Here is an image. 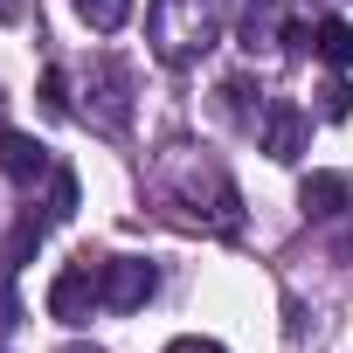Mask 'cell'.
<instances>
[{"instance_id": "cell-1", "label": "cell", "mask_w": 353, "mask_h": 353, "mask_svg": "<svg viewBox=\"0 0 353 353\" xmlns=\"http://www.w3.org/2000/svg\"><path fill=\"white\" fill-rule=\"evenodd\" d=\"M215 42V0H152V49L166 63H188Z\"/></svg>"}, {"instance_id": "cell-2", "label": "cell", "mask_w": 353, "mask_h": 353, "mask_svg": "<svg viewBox=\"0 0 353 353\" xmlns=\"http://www.w3.org/2000/svg\"><path fill=\"white\" fill-rule=\"evenodd\" d=\"M97 291H104V312H139L159 291V270L139 256H111V263H97Z\"/></svg>"}, {"instance_id": "cell-3", "label": "cell", "mask_w": 353, "mask_h": 353, "mask_svg": "<svg viewBox=\"0 0 353 353\" xmlns=\"http://www.w3.org/2000/svg\"><path fill=\"white\" fill-rule=\"evenodd\" d=\"M97 305H104V291H97V270H90V263H70V270L49 284V312H56L63 325H83Z\"/></svg>"}, {"instance_id": "cell-4", "label": "cell", "mask_w": 353, "mask_h": 353, "mask_svg": "<svg viewBox=\"0 0 353 353\" xmlns=\"http://www.w3.org/2000/svg\"><path fill=\"white\" fill-rule=\"evenodd\" d=\"M346 201H353V181L346 173H305V188H298V208L305 215H319V222H332V215H346Z\"/></svg>"}, {"instance_id": "cell-5", "label": "cell", "mask_w": 353, "mask_h": 353, "mask_svg": "<svg viewBox=\"0 0 353 353\" xmlns=\"http://www.w3.org/2000/svg\"><path fill=\"white\" fill-rule=\"evenodd\" d=\"M49 152L28 139V132H0V173H8V181H49Z\"/></svg>"}, {"instance_id": "cell-6", "label": "cell", "mask_w": 353, "mask_h": 353, "mask_svg": "<svg viewBox=\"0 0 353 353\" xmlns=\"http://www.w3.org/2000/svg\"><path fill=\"white\" fill-rule=\"evenodd\" d=\"M263 152L284 159V166L305 152V111H298V104H270V118H263Z\"/></svg>"}, {"instance_id": "cell-7", "label": "cell", "mask_w": 353, "mask_h": 353, "mask_svg": "<svg viewBox=\"0 0 353 353\" xmlns=\"http://www.w3.org/2000/svg\"><path fill=\"white\" fill-rule=\"evenodd\" d=\"M312 56H319V63H332V70H353V21L325 14V21L312 28Z\"/></svg>"}, {"instance_id": "cell-8", "label": "cell", "mask_w": 353, "mask_h": 353, "mask_svg": "<svg viewBox=\"0 0 353 353\" xmlns=\"http://www.w3.org/2000/svg\"><path fill=\"white\" fill-rule=\"evenodd\" d=\"M70 8H77L97 35H118V28L132 21V0H70Z\"/></svg>"}, {"instance_id": "cell-9", "label": "cell", "mask_w": 353, "mask_h": 353, "mask_svg": "<svg viewBox=\"0 0 353 353\" xmlns=\"http://www.w3.org/2000/svg\"><path fill=\"white\" fill-rule=\"evenodd\" d=\"M70 215H77V173L49 166V222H70Z\"/></svg>"}, {"instance_id": "cell-10", "label": "cell", "mask_w": 353, "mask_h": 353, "mask_svg": "<svg viewBox=\"0 0 353 353\" xmlns=\"http://www.w3.org/2000/svg\"><path fill=\"white\" fill-rule=\"evenodd\" d=\"M319 111H325V118H353V83H346V77H332V83L319 90Z\"/></svg>"}, {"instance_id": "cell-11", "label": "cell", "mask_w": 353, "mask_h": 353, "mask_svg": "<svg viewBox=\"0 0 353 353\" xmlns=\"http://www.w3.org/2000/svg\"><path fill=\"white\" fill-rule=\"evenodd\" d=\"M166 353H229L222 339H201V332H181V339H166Z\"/></svg>"}, {"instance_id": "cell-12", "label": "cell", "mask_w": 353, "mask_h": 353, "mask_svg": "<svg viewBox=\"0 0 353 353\" xmlns=\"http://www.w3.org/2000/svg\"><path fill=\"white\" fill-rule=\"evenodd\" d=\"M42 104H49V111H56V118H63V111H70V97H63V70H49V77H42Z\"/></svg>"}, {"instance_id": "cell-13", "label": "cell", "mask_w": 353, "mask_h": 353, "mask_svg": "<svg viewBox=\"0 0 353 353\" xmlns=\"http://www.w3.org/2000/svg\"><path fill=\"white\" fill-rule=\"evenodd\" d=\"M63 353H97V346H63Z\"/></svg>"}]
</instances>
